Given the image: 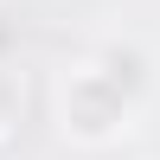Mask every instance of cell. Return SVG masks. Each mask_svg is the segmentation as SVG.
<instances>
[{
	"label": "cell",
	"mask_w": 160,
	"mask_h": 160,
	"mask_svg": "<svg viewBox=\"0 0 160 160\" xmlns=\"http://www.w3.org/2000/svg\"><path fill=\"white\" fill-rule=\"evenodd\" d=\"M58 115H64V135H71V141L102 148V141H115V135L128 128V115H135V90H122L102 64H90V71H71V77H64Z\"/></svg>",
	"instance_id": "cell-1"
},
{
	"label": "cell",
	"mask_w": 160,
	"mask_h": 160,
	"mask_svg": "<svg viewBox=\"0 0 160 160\" xmlns=\"http://www.w3.org/2000/svg\"><path fill=\"white\" fill-rule=\"evenodd\" d=\"M96 64H102V71H109V77H115L122 90H135V96L148 90V58H141L135 45H109V51H102Z\"/></svg>",
	"instance_id": "cell-2"
},
{
	"label": "cell",
	"mask_w": 160,
	"mask_h": 160,
	"mask_svg": "<svg viewBox=\"0 0 160 160\" xmlns=\"http://www.w3.org/2000/svg\"><path fill=\"white\" fill-rule=\"evenodd\" d=\"M19 115H26V83H19V71L0 64V141L19 128Z\"/></svg>",
	"instance_id": "cell-3"
}]
</instances>
